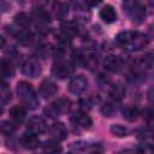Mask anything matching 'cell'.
<instances>
[{"label":"cell","mask_w":154,"mask_h":154,"mask_svg":"<svg viewBox=\"0 0 154 154\" xmlns=\"http://www.w3.org/2000/svg\"><path fill=\"white\" fill-rule=\"evenodd\" d=\"M117 42L125 49L140 51L148 45L147 35L138 31H123L117 35Z\"/></svg>","instance_id":"cell-1"},{"label":"cell","mask_w":154,"mask_h":154,"mask_svg":"<svg viewBox=\"0 0 154 154\" xmlns=\"http://www.w3.org/2000/svg\"><path fill=\"white\" fill-rule=\"evenodd\" d=\"M17 95L22 105L29 109H35L38 106V97L32 88V85L25 81L17 84Z\"/></svg>","instance_id":"cell-2"},{"label":"cell","mask_w":154,"mask_h":154,"mask_svg":"<svg viewBox=\"0 0 154 154\" xmlns=\"http://www.w3.org/2000/svg\"><path fill=\"white\" fill-rule=\"evenodd\" d=\"M124 11L135 23H141L146 18V7L140 0H125Z\"/></svg>","instance_id":"cell-3"},{"label":"cell","mask_w":154,"mask_h":154,"mask_svg":"<svg viewBox=\"0 0 154 154\" xmlns=\"http://www.w3.org/2000/svg\"><path fill=\"white\" fill-rule=\"evenodd\" d=\"M73 72V67L70 63L65 61V60H58L53 64L52 66V73L54 77L59 78V79H64L67 78L70 75H72Z\"/></svg>","instance_id":"cell-4"},{"label":"cell","mask_w":154,"mask_h":154,"mask_svg":"<svg viewBox=\"0 0 154 154\" xmlns=\"http://www.w3.org/2000/svg\"><path fill=\"white\" fill-rule=\"evenodd\" d=\"M71 108V102L70 100L65 99V97H61V99H58L57 101H54L47 109L46 112H48V114L51 117H55L58 114H61V113H66L69 112Z\"/></svg>","instance_id":"cell-5"},{"label":"cell","mask_w":154,"mask_h":154,"mask_svg":"<svg viewBox=\"0 0 154 154\" xmlns=\"http://www.w3.org/2000/svg\"><path fill=\"white\" fill-rule=\"evenodd\" d=\"M42 72L41 65L40 63L34 59V58H29L28 60L24 61L23 64V73L30 78H37Z\"/></svg>","instance_id":"cell-6"},{"label":"cell","mask_w":154,"mask_h":154,"mask_svg":"<svg viewBox=\"0 0 154 154\" xmlns=\"http://www.w3.org/2000/svg\"><path fill=\"white\" fill-rule=\"evenodd\" d=\"M87 88H88V81L84 76H75L73 78H71L69 83V90L75 95H79L84 93Z\"/></svg>","instance_id":"cell-7"},{"label":"cell","mask_w":154,"mask_h":154,"mask_svg":"<svg viewBox=\"0 0 154 154\" xmlns=\"http://www.w3.org/2000/svg\"><path fill=\"white\" fill-rule=\"evenodd\" d=\"M79 63L88 70L94 71L99 65V57L95 52L88 51L83 54H79Z\"/></svg>","instance_id":"cell-8"},{"label":"cell","mask_w":154,"mask_h":154,"mask_svg":"<svg viewBox=\"0 0 154 154\" xmlns=\"http://www.w3.org/2000/svg\"><path fill=\"white\" fill-rule=\"evenodd\" d=\"M48 132H49L51 138L53 141H57V142H60V141L65 140L66 136H67V130H66V128L63 123H54L48 129Z\"/></svg>","instance_id":"cell-9"},{"label":"cell","mask_w":154,"mask_h":154,"mask_svg":"<svg viewBox=\"0 0 154 154\" xmlns=\"http://www.w3.org/2000/svg\"><path fill=\"white\" fill-rule=\"evenodd\" d=\"M103 66L107 71L109 72H118L122 70L123 67V60L120 57L114 55V54H109L103 60Z\"/></svg>","instance_id":"cell-10"},{"label":"cell","mask_w":154,"mask_h":154,"mask_svg":"<svg viewBox=\"0 0 154 154\" xmlns=\"http://www.w3.org/2000/svg\"><path fill=\"white\" fill-rule=\"evenodd\" d=\"M57 91H58V87L52 79H43L38 85V93L45 99L55 95Z\"/></svg>","instance_id":"cell-11"},{"label":"cell","mask_w":154,"mask_h":154,"mask_svg":"<svg viewBox=\"0 0 154 154\" xmlns=\"http://www.w3.org/2000/svg\"><path fill=\"white\" fill-rule=\"evenodd\" d=\"M26 129L29 132H32L35 135L42 134L46 131V122L41 117H31L26 124Z\"/></svg>","instance_id":"cell-12"},{"label":"cell","mask_w":154,"mask_h":154,"mask_svg":"<svg viewBox=\"0 0 154 154\" xmlns=\"http://www.w3.org/2000/svg\"><path fill=\"white\" fill-rule=\"evenodd\" d=\"M72 122H73V124L76 126H78L79 129H83V130L89 129L91 126V124H93L90 117L84 112H77L72 117Z\"/></svg>","instance_id":"cell-13"},{"label":"cell","mask_w":154,"mask_h":154,"mask_svg":"<svg viewBox=\"0 0 154 154\" xmlns=\"http://www.w3.org/2000/svg\"><path fill=\"white\" fill-rule=\"evenodd\" d=\"M20 144L26 149H35L36 147H38L40 141L37 138V135L32 132H26L20 137Z\"/></svg>","instance_id":"cell-14"},{"label":"cell","mask_w":154,"mask_h":154,"mask_svg":"<svg viewBox=\"0 0 154 154\" xmlns=\"http://www.w3.org/2000/svg\"><path fill=\"white\" fill-rule=\"evenodd\" d=\"M100 18L105 23L111 24V23H113V22L117 20V12H116V10L111 5H106L100 11Z\"/></svg>","instance_id":"cell-15"},{"label":"cell","mask_w":154,"mask_h":154,"mask_svg":"<svg viewBox=\"0 0 154 154\" xmlns=\"http://www.w3.org/2000/svg\"><path fill=\"white\" fill-rule=\"evenodd\" d=\"M10 117L16 122V123H22L25 118V109L23 106H13L10 109Z\"/></svg>","instance_id":"cell-16"},{"label":"cell","mask_w":154,"mask_h":154,"mask_svg":"<svg viewBox=\"0 0 154 154\" xmlns=\"http://www.w3.org/2000/svg\"><path fill=\"white\" fill-rule=\"evenodd\" d=\"M14 73V67L12 63L7 59H2L0 61V75L2 77H11Z\"/></svg>","instance_id":"cell-17"},{"label":"cell","mask_w":154,"mask_h":154,"mask_svg":"<svg viewBox=\"0 0 154 154\" xmlns=\"http://www.w3.org/2000/svg\"><path fill=\"white\" fill-rule=\"evenodd\" d=\"M138 113H140V112H138L137 107H135V106H125V107L122 109L123 117H124L126 120H129V122L136 120L137 117H138Z\"/></svg>","instance_id":"cell-18"},{"label":"cell","mask_w":154,"mask_h":154,"mask_svg":"<svg viewBox=\"0 0 154 154\" xmlns=\"http://www.w3.org/2000/svg\"><path fill=\"white\" fill-rule=\"evenodd\" d=\"M61 30L66 37H71L77 34V25L73 22H64L61 24Z\"/></svg>","instance_id":"cell-19"},{"label":"cell","mask_w":154,"mask_h":154,"mask_svg":"<svg viewBox=\"0 0 154 154\" xmlns=\"http://www.w3.org/2000/svg\"><path fill=\"white\" fill-rule=\"evenodd\" d=\"M42 149H43V152H48V153H58V152H61L63 150L61 147L58 144V142L57 141H53V140L46 142L43 144Z\"/></svg>","instance_id":"cell-20"},{"label":"cell","mask_w":154,"mask_h":154,"mask_svg":"<svg viewBox=\"0 0 154 154\" xmlns=\"http://www.w3.org/2000/svg\"><path fill=\"white\" fill-rule=\"evenodd\" d=\"M14 22H16L19 26H22V28H26V26L30 24V18H29V16H28L26 13L20 12V13H18V14H16V17H14Z\"/></svg>","instance_id":"cell-21"},{"label":"cell","mask_w":154,"mask_h":154,"mask_svg":"<svg viewBox=\"0 0 154 154\" xmlns=\"http://www.w3.org/2000/svg\"><path fill=\"white\" fill-rule=\"evenodd\" d=\"M16 38L19 41V42H22V43H29L30 41H31V34L29 32V31H26L25 29H20V30H18L17 32H16Z\"/></svg>","instance_id":"cell-22"},{"label":"cell","mask_w":154,"mask_h":154,"mask_svg":"<svg viewBox=\"0 0 154 154\" xmlns=\"http://www.w3.org/2000/svg\"><path fill=\"white\" fill-rule=\"evenodd\" d=\"M34 16L38 22H43V23H48L51 20L49 13L47 11H45L43 8H36L34 11Z\"/></svg>","instance_id":"cell-23"},{"label":"cell","mask_w":154,"mask_h":154,"mask_svg":"<svg viewBox=\"0 0 154 154\" xmlns=\"http://www.w3.org/2000/svg\"><path fill=\"white\" fill-rule=\"evenodd\" d=\"M111 132L114 135V136H118V137H124L128 135V129L120 124H114L111 126Z\"/></svg>","instance_id":"cell-24"},{"label":"cell","mask_w":154,"mask_h":154,"mask_svg":"<svg viewBox=\"0 0 154 154\" xmlns=\"http://www.w3.org/2000/svg\"><path fill=\"white\" fill-rule=\"evenodd\" d=\"M54 12H55V16H57L58 18H64V17L69 13V6H67L66 4L60 2V4H58V5L55 6Z\"/></svg>","instance_id":"cell-25"},{"label":"cell","mask_w":154,"mask_h":154,"mask_svg":"<svg viewBox=\"0 0 154 154\" xmlns=\"http://www.w3.org/2000/svg\"><path fill=\"white\" fill-rule=\"evenodd\" d=\"M14 129H16V126H14L13 124L8 123V122H4V123L0 125V130H1L2 132H5V134H11V132L14 131Z\"/></svg>","instance_id":"cell-26"},{"label":"cell","mask_w":154,"mask_h":154,"mask_svg":"<svg viewBox=\"0 0 154 154\" xmlns=\"http://www.w3.org/2000/svg\"><path fill=\"white\" fill-rule=\"evenodd\" d=\"M144 59H143V66L146 67V69H150L152 66H153V58H152V54L149 53V54H147L146 57H143Z\"/></svg>","instance_id":"cell-27"},{"label":"cell","mask_w":154,"mask_h":154,"mask_svg":"<svg viewBox=\"0 0 154 154\" xmlns=\"http://www.w3.org/2000/svg\"><path fill=\"white\" fill-rule=\"evenodd\" d=\"M113 112H114V109H113L112 105H109V103H107V105H105V106L102 107V113H103L105 116H107V117H112Z\"/></svg>","instance_id":"cell-28"},{"label":"cell","mask_w":154,"mask_h":154,"mask_svg":"<svg viewBox=\"0 0 154 154\" xmlns=\"http://www.w3.org/2000/svg\"><path fill=\"white\" fill-rule=\"evenodd\" d=\"M89 6H97L102 2V0H84Z\"/></svg>","instance_id":"cell-29"},{"label":"cell","mask_w":154,"mask_h":154,"mask_svg":"<svg viewBox=\"0 0 154 154\" xmlns=\"http://www.w3.org/2000/svg\"><path fill=\"white\" fill-rule=\"evenodd\" d=\"M4 45H5V38L0 36V48H2V47H4Z\"/></svg>","instance_id":"cell-30"},{"label":"cell","mask_w":154,"mask_h":154,"mask_svg":"<svg viewBox=\"0 0 154 154\" xmlns=\"http://www.w3.org/2000/svg\"><path fill=\"white\" fill-rule=\"evenodd\" d=\"M2 112H4V107H2L1 103H0V114H2Z\"/></svg>","instance_id":"cell-31"},{"label":"cell","mask_w":154,"mask_h":154,"mask_svg":"<svg viewBox=\"0 0 154 154\" xmlns=\"http://www.w3.org/2000/svg\"><path fill=\"white\" fill-rule=\"evenodd\" d=\"M148 2H149V5H153V0H148Z\"/></svg>","instance_id":"cell-32"},{"label":"cell","mask_w":154,"mask_h":154,"mask_svg":"<svg viewBox=\"0 0 154 154\" xmlns=\"http://www.w3.org/2000/svg\"><path fill=\"white\" fill-rule=\"evenodd\" d=\"M16 1H18V2H23V0H16Z\"/></svg>","instance_id":"cell-33"}]
</instances>
